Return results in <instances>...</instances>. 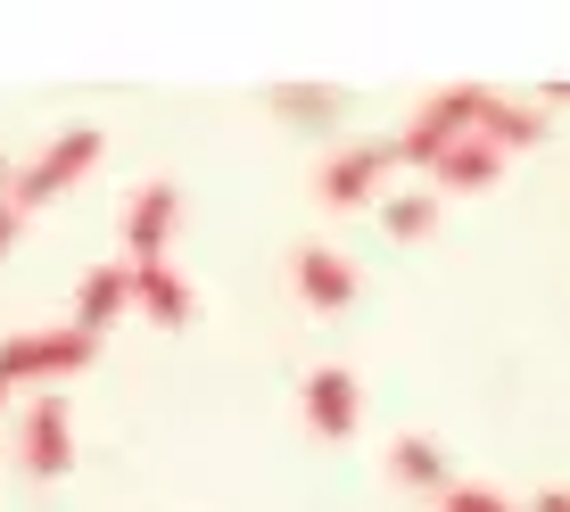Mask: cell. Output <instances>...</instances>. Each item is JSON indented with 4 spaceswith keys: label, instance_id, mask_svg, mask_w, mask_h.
Here are the masks:
<instances>
[{
    "label": "cell",
    "instance_id": "4fadbf2b",
    "mask_svg": "<svg viewBox=\"0 0 570 512\" xmlns=\"http://www.w3.org/2000/svg\"><path fill=\"white\" fill-rule=\"evenodd\" d=\"M389 471H397V488H439V496L455 488V471H446V455L430 439H397L389 446Z\"/></svg>",
    "mask_w": 570,
    "mask_h": 512
},
{
    "label": "cell",
    "instance_id": "2e32d148",
    "mask_svg": "<svg viewBox=\"0 0 570 512\" xmlns=\"http://www.w3.org/2000/svg\"><path fill=\"white\" fill-rule=\"evenodd\" d=\"M439 512H513V504H504L497 488H471V480H455V488H446V504H439Z\"/></svg>",
    "mask_w": 570,
    "mask_h": 512
},
{
    "label": "cell",
    "instance_id": "5bb4252c",
    "mask_svg": "<svg viewBox=\"0 0 570 512\" xmlns=\"http://www.w3.org/2000/svg\"><path fill=\"white\" fill-rule=\"evenodd\" d=\"M381 224H389V240H430L439 232V190H389Z\"/></svg>",
    "mask_w": 570,
    "mask_h": 512
},
{
    "label": "cell",
    "instance_id": "6da1fadb",
    "mask_svg": "<svg viewBox=\"0 0 570 512\" xmlns=\"http://www.w3.org/2000/svg\"><path fill=\"white\" fill-rule=\"evenodd\" d=\"M100 149H108V132H100V125H75V132H50V149L33 157V166H17V174H9V207H17V215H33V207L67 199V190L83 183L91 166H100Z\"/></svg>",
    "mask_w": 570,
    "mask_h": 512
},
{
    "label": "cell",
    "instance_id": "8fae6325",
    "mask_svg": "<svg viewBox=\"0 0 570 512\" xmlns=\"http://www.w3.org/2000/svg\"><path fill=\"white\" fill-rule=\"evenodd\" d=\"M125 306H132V289H125V265H100V273L83 282V298H75V331H91V339H100V331H108Z\"/></svg>",
    "mask_w": 570,
    "mask_h": 512
},
{
    "label": "cell",
    "instance_id": "3957f363",
    "mask_svg": "<svg viewBox=\"0 0 570 512\" xmlns=\"http://www.w3.org/2000/svg\"><path fill=\"white\" fill-rule=\"evenodd\" d=\"M471 108H480V83H455V91H430L422 116L397 132V141H381L389 149V166H439L446 149L471 132Z\"/></svg>",
    "mask_w": 570,
    "mask_h": 512
},
{
    "label": "cell",
    "instance_id": "7c38bea8",
    "mask_svg": "<svg viewBox=\"0 0 570 512\" xmlns=\"http://www.w3.org/2000/svg\"><path fill=\"white\" fill-rule=\"evenodd\" d=\"M430 174H439V190H488V183L504 174V157L488 149V141H471V132H463V141L446 149V157H439Z\"/></svg>",
    "mask_w": 570,
    "mask_h": 512
},
{
    "label": "cell",
    "instance_id": "ffe728a7",
    "mask_svg": "<svg viewBox=\"0 0 570 512\" xmlns=\"http://www.w3.org/2000/svg\"><path fill=\"white\" fill-rule=\"evenodd\" d=\"M0 405H9V388H0Z\"/></svg>",
    "mask_w": 570,
    "mask_h": 512
},
{
    "label": "cell",
    "instance_id": "8992f818",
    "mask_svg": "<svg viewBox=\"0 0 570 512\" xmlns=\"http://www.w3.org/2000/svg\"><path fill=\"white\" fill-rule=\"evenodd\" d=\"M538 132H546L538 100H504V91H480V108H471V141H488L497 157L538 149Z\"/></svg>",
    "mask_w": 570,
    "mask_h": 512
},
{
    "label": "cell",
    "instance_id": "9c48e42d",
    "mask_svg": "<svg viewBox=\"0 0 570 512\" xmlns=\"http://www.w3.org/2000/svg\"><path fill=\"white\" fill-rule=\"evenodd\" d=\"M125 289H132V306H141L149 323H166V331L190 323V282L174 265H125Z\"/></svg>",
    "mask_w": 570,
    "mask_h": 512
},
{
    "label": "cell",
    "instance_id": "30bf717a",
    "mask_svg": "<svg viewBox=\"0 0 570 512\" xmlns=\"http://www.w3.org/2000/svg\"><path fill=\"white\" fill-rule=\"evenodd\" d=\"M298 298L314 314H340L347 298H356V265H347L340 248H298Z\"/></svg>",
    "mask_w": 570,
    "mask_h": 512
},
{
    "label": "cell",
    "instance_id": "52a82bcc",
    "mask_svg": "<svg viewBox=\"0 0 570 512\" xmlns=\"http://www.w3.org/2000/svg\"><path fill=\"white\" fill-rule=\"evenodd\" d=\"M26 471H33V480H58V471H75V422H67V397H33V413H26Z\"/></svg>",
    "mask_w": 570,
    "mask_h": 512
},
{
    "label": "cell",
    "instance_id": "ba28073f",
    "mask_svg": "<svg viewBox=\"0 0 570 512\" xmlns=\"http://www.w3.org/2000/svg\"><path fill=\"white\" fill-rule=\"evenodd\" d=\"M306 422H314V439H347L356 430V372H340V364L306 372Z\"/></svg>",
    "mask_w": 570,
    "mask_h": 512
},
{
    "label": "cell",
    "instance_id": "e0dca14e",
    "mask_svg": "<svg viewBox=\"0 0 570 512\" xmlns=\"http://www.w3.org/2000/svg\"><path fill=\"white\" fill-rule=\"evenodd\" d=\"M17 232H26V215H17L9 199H0V256H9V248H17Z\"/></svg>",
    "mask_w": 570,
    "mask_h": 512
},
{
    "label": "cell",
    "instance_id": "5b68a950",
    "mask_svg": "<svg viewBox=\"0 0 570 512\" xmlns=\"http://www.w3.org/2000/svg\"><path fill=\"white\" fill-rule=\"evenodd\" d=\"M174 215H183V190L174 183H141L125 207V265H166V240H174Z\"/></svg>",
    "mask_w": 570,
    "mask_h": 512
},
{
    "label": "cell",
    "instance_id": "ac0fdd59",
    "mask_svg": "<svg viewBox=\"0 0 570 512\" xmlns=\"http://www.w3.org/2000/svg\"><path fill=\"white\" fill-rule=\"evenodd\" d=\"M529 512H570V488H546V496L529 504Z\"/></svg>",
    "mask_w": 570,
    "mask_h": 512
},
{
    "label": "cell",
    "instance_id": "7a4b0ae2",
    "mask_svg": "<svg viewBox=\"0 0 570 512\" xmlns=\"http://www.w3.org/2000/svg\"><path fill=\"white\" fill-rule=\"evenodd\" d=\"M91 356H100V339L75 323L58 331H0V388L9 381H67V372H83Z\"/></svg>",
    "mask_w": 570,
    "mask_h": 512
},
{
    "label": "cell",
    "instance_id": "d6986e66",
    "mask_svg": "<svg viewBox=\"0 0 570 512\" xmlns=\"http://www.w3.org/2000/svg\"><path fill=\"white\" fill-rule=\"evenodd\" d=\"M9 174H17V166H9V157H0V199H9Z\"/></svg>",
    "mask_w": 570,
    "mask_h": 512
},
{
    "label": "cell",
    "instance_id": "9a60e30c",
    "mask_svg": "<svg viewBox=\"0 0 570 512\" xmlns=\"http://www.w3.org/2000/svg\"><path fill=\"white\" fill-rule=\"evenodd\" d=\"M273 108L298 116V125H340V91H314V83H282V91H273Z\"/></svg>",
    "mask_w": 570,
    "mask_h": 512
},
{
    "label": "cell",
    "instance_id": "277c9868",
    "mask_svg": "<svg viewBox=\"0 0 570 512\" xmlns=\"http://www.w3.org/2000/svg\"><path fill=\"white\" fill-rule=\"evenodd\" d=\"M381 174H389V149L381 141H340L323 157V207H364V199H381Z\"/></svg>",
    "mask_w": 570,
    "mask_h": 512
}]
</instances>
